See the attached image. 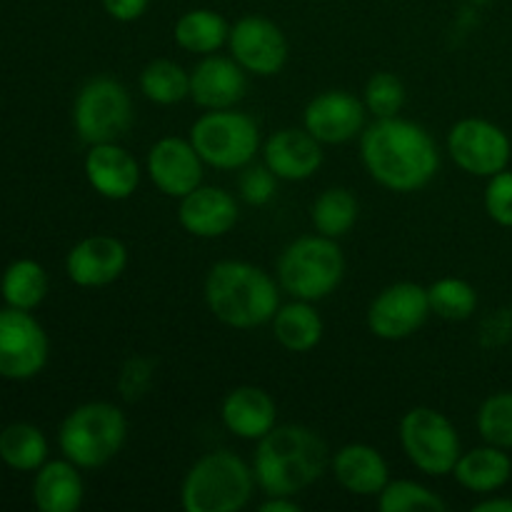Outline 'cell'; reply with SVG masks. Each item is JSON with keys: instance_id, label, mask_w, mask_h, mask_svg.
Instances as JSON below:
<instances>
[{"instance_id": "cell-1", "label": "cell", "mask_w": 512, "mask_h": 512, "mask_svg": "<svg viewBox=\"0 0 512 512\" xmlns=\"http://www.w3.org/2000/svg\"><path fill=\"white\" fill-rule=\"evenodd\" d=\"M360 160L370 178L390 193H418L440 173V148L430 130L395 115L365 125Z\"/></svg>"}, {"instance_id": "cell-2", "label": "cell", "mask_w": 512, "mask_h": 512, "mask_svg": "<svg viewBox=\"0 0 512 512\" xmlns=\"http://www.w3.org/2000/svg\"><path fill=\"white\" fill-rule=\"evenodd\" d=\"M250 465L260 493L298 498L330 468V448L308 425H275L255 443Z\"/></svg>"}, {"instance_id": "cell-3", "label": "cell", "mask_w": 512, "mask_h": 512, "mask_svg": "<svg viewBox=\"0 0 512 512\" xmlns=\"http://www.w3.org/2000/svg\"><path fill=\"white\" fill-rule=\"evenodd\" d=\"M275 275L248 260H218L205 275L203 295L210 315L225 328L253 330L268 325L280 308Z\"/></svg>"}, {"instance_id": "cell-4", "label": "cell", "mask_w": 512, "mask_h": 512, "mask_svg": "<svg viewBox=\"0 0 512 512\" xmlns=\"http://www.w3.org/2000/svg\"><path fill=\"white\" fill-rule=\"evenodd\" d=\"M253 465L233 450H210L200 455L180 485L185 512H240L253 500Z\"/></svg>"}, {"instance_id": "cell-5", "label": "cell", "mask_w": 512, "mask_h": 512, "mask_svg": "<svg viewBox=\"0 0 512 512\" xmlns=\"http://www.w3.org/2000/svg\"><path fill=\"white\" fill-rule=\"evenodd\" d=\"M275 278L283 293L295 300L320 303L340 288L345 255L338 240L320 233L300 235L283 248L275 263Z\"/></svg>"}, {"instance_id": "cell-6", "label": "cell", "mask_w": 512, "mask_h": 512, "mask_svg": "<svg viewBox=\"0 0 512 512\" xmlns=\"http://www.w3.org/2000/svg\"><path fill=\"white\" fill-rule=\"evenodd\" d=\"M128 418L108 400H90L70 410L58 430L63 458L80 470H98L118 458L128 440Z\"/></svg>"}, {"instance_id": "cell-7", "label": "cell", "mask_w": 512, "mask_h": 512, "mask_svg": "<svg viewBox=\"0 0 512 512\" xmlns=\"http://www.w3.org/2000/svg\"><path fill=\"white\" fill-rule=\"evenodd\" d=\"M188 138L203 163L215 170H243L263 148L258 120L238 108L203 110Z\"/></svg>"}, {"instance_id": "cell-8", "label": "cell", "mask_w": 512, "mask_h": 512, "mask_svg": "<svg viewBox=\"0 0 512 512\" xmlns=\"http://www.w3.org/2000/svg\"><path fill=\"white\" fill-rule=\"evenodd\" d=\"M398 440L410 465L430 478L453 475L455 463L463 453V443L453 420L430 405L410 408L400 418Z\"/></svg>"}, {"instance_id": "cell-9", "label": "cell", "mask_w": 512, "mask_h": 512, "mask_svg": "<svg viewBox=\"0 0 512 512\" xmlns=\"http://www.w3.org/2000/svg\"><path fill=\"white\" fill-rule=\"evenodd\" d=\"M135 118L133 98L118 78L95 75L73 100V128L85 145L118 143Z\"/></svg>"}, {"instance_id": "cell-10", "label": "cell", "mask_w": 512, "mask_h": 512, "mask_svg": "<svg viewBox=\"0 0 512 512\" xmlns=\"http://www.w3.org/2000/svg\"><path fill=\"white\" fill-rule=\"evenodd\" d=\"M445 150L465 175L488 180L510 165L512 140L493 120L463 118L448 130Z\"/></svg>"}, {"instance_id": "cell-11", "label": "cell", "mask_w": 512, "mask_h": 512, "mask_svg": "<svg viewBox=\"0 0 512 512\" xmlns=\"http://www.w3.org/2000/svg\"><path fill=\"white\" fill-rule=\"evenodd\" d=\"M433 315L428 300V288L413 280H400L380 290L368 305L365 323L378 340L398 343L408 340Z\"/></svg>"}, {"instance_id": "cell-12", "label": "cell", "mask_w": 512, "mask_h": 512, "mask_svg": "<svg viewBox=\"0 0 512 512\" xmlns=\"http://www.w3.org/2000/svg\"><path fill=\"white\" fill-rule=\"evenodd\" d=\"M228 50L235 63L255 78H273L283 73L290 55L283 28L265 15H243L230 23Z\"/></svg>"}, {"instance_id": "cell-13", "label": "cell", "mask_w": 512, "mask_h": 512, "mask_svg": "<svg viewBox=\"0 0 512 512\" xmlns=\"http://www.w3.org/2000/svg\"><path fill=\"white\" fill-rule=\"evenodd\" d=\"M48 348V335L30 310H0V378H35L48 363Z\"/></svg>"}, {"instance_id": "cell-14", "label": "cell", "mask_w": 512, "mask_h": 512, "mask_svg": "<svg viewBox=\"0 0 512 512\" xmlns=\"http://www.w3.org/2000/svg\"><path fill=\"white\" fill-rule=\"evenodd\" d=\"M145 175L160 193L180 200L190 190L203 185L205 163L190 138L165 135L150 145L145 155Z\"/></svg>"}, {"instance_id": "cell-15", "label": "cell", "mask_w": 512, "mask_h": 512, "mask_svg": "<svg viewBox=\"0 0 512 512\" xmlns=\"http://www.w3.org/2000/svg\"><path fill=\"white\" fill-rule=\"evenodd\" d=\"M363 98L350 90H323L308 100L303 110V128L323 145H345L360 138L365 130Z\"/></svg>"}, {"instance_id": "cell-16", "label": "cell", "mask_w": 512, "mask_h": 512, "mask_svg": "<svg viewBox=\"0 0 512 512\" xmlns=\"http://www.w3.org/2000/svg\"><path fill=\"white\" fill-rule=\"evenodd\" d=\"M128 268V248L120 238L108 233L88 235L70 248L65 273L78 288H105L113 285Z\"/></svg>"}, {"instance_id": "cell-17", "label": "cell", "mask_w": 512, "mask_h": 512, "mask_svg": "<svg viewBox=\"0 0 512 512\" xmlns=\"http://www.w3.org/2000/svg\"><path fill=\"white\" fill-rule=\"evenodd\" d=\"M238 198L218 185H198L178 200V223L193 238L215 240L238 225Z\"/></svg>"}, {"instance_id": "cell-18", "label": "cell", "mask_w": 512, "mask_h": 512, "mask_svg": "<svg viewBox=\"0 0 512 512\" xmlns=\"http://www.w3.org/2000/svg\"><path fill=\"white\" fill-rule=\"evenodd\" d=\"M248 93V73L233 55H203L190 70V100L200 110L238 108Z\"/></svg>"}, {"instance_id": "cell-19", "label": "cell", "mask_w": 512, "mask_h": 512, "mask_svg": "<svg viewBox=\"0 0 512 512\" xmlns=\"http://www.w3.org/2000/svg\"><path fill=\"white\" fill-rule=\"evenodd\" d=\"M85 178L90 188L105 200H128L138 193L140 180H143V168L138 158L118 143H98L88 145L85 153Z\"/></svg>"}, {"instance_id": "cell-20", "label": "cell", "mask_w": 512, "mask_h": 512, "mask_svg": "<svg viewBox=\"0 0 512 512\" xmlns=\"http://www.w3.org/2000/svg\"><path fill=\"white\" fill-rule=\"evenodd\" d=\"M263 163L285 183H303L323 168V143L305 128H280L263 140Z\"/></svg>"}, {"instance_id": "cell-21", "label": "cell", "mask_w": 512, "mask_h": 512, "mask_svg": "<svg viewBox=\"0 0 512 512\" xmlns=\"http://www.w3.org/2000/svg\"><path fill=\"white\" fill-rule=\"evenodd\" d=\"M220 420L230 435L258 443L278 425V403L258 385H238L225 393L220 403Z\"/></svg>"}, {"instance_id": "cell-22", "label": "cell", "mask_w": 512, "mask_h": 512, "mask_svg": "<svg viewBox=\"0 0 512 512\" xmlns=\"http://www.w3.org/2000/svg\"><path fill=\"white\" fill-rule=\"evenodd\" d=\"M335 483L358 498H378L390 480V465L375 445L348 443L330 455Z\"/></svg>"}, {"instance_id": "cell-23", "label": "cell", "mask_w": 512, "mask_h": 512, "mask_svg": "<svg viewBox=\"0 0 512 512\" xmlns=\"http://www.w3.org/2000/svg\"><path fill=\"white\" fill-rule=\"evenodd\" d=\"M453 478L460 488L475 495H490L503 490L512 478L510 450L483 443L463 450L453 468Z\"/></svg>"}, {"instance_id": "cell-24", "label": "cell", "mask_w": 512, "mask_h": 512, "mask_svg": "<svg viewBox=\"0 0 512 512\" xmlns=\"http://www.w3.org/2000/svg\"><path fill=\"white\" fill-rule=\"evenodd\" d=\"M85 483L80 468L63 460H45L35 470L33 503L40 512H75L83 505Z\"/></svg>"}, {"instance_id": "cell-25", "label": "cell", "mask_w": 512, "mask_h": 512, "mask_svg": "<svg viewBox=\"0 0 512 512\" xmlns=\"http://www.w3.org/2000/svg\"><path fill=\"white\" fill-rule=\"evenodd\" d=\"M270 328L275 343L288 353H310L318 348L325 333V323L315 303L295 298L290 303H280L278 313L270 320Z\"/></svg>"}, {"instance_id": "cell-26", "label": "cell", "mask_w": 512, "mask_h": 512, "mask_svg": "<svg viewBox=\"0 0 512 512\" xmlns=\"http://www.w3.org/2000/svg\"><path fill=\"white\" fill-rule=\"evenodd\" d=\"M228 35L230 23L213 8L185 10L173 25L175 45L198 58L218 53L223 45H228Z\"/></svg>"}, {"instance_id": "cell-27", "label": "cell", "mask_w": 512, "mask_h": 512, "mask_svg": "<svg viewBox=\"0 0 512 512\" xmlns=\"http://www.w3.org/2000/svg\"><path fill=\"white\" fill-rule=\"evenodd\" d=\"M360 218V203L353 190L348 188H325L310 205V223L315 233L325 238L340 240L355 228Z\"/></svg>"}, {"instance_id": "cell-28", "label": "cell", "mask_w": 512, "mask_h": 512, "mask_svg": "<svg viewBox=\"0 0 512 512\" xmlns=\"http://www.w3.org/2000/svg\"><path fill=\"white\" fill-rule=\"evenodd\" d=\"M140 93L153 105H178L190 98V70L170 58H155L140 70Z\"/></svg>"}, {"instance_id": "cell-29", "label": "cell", "mask_w": 512, "mask_h": 512, "mask_svg": "<svg viewBox=\"0 0 512 512\" xmlns=\"http://www.w3.org/2000/svg\"><path fill=\"white\" fill-rule=\"evenodd\" d=\"M0 295L8 308L35 310L48 295V273L38 260L20 258L5 268Z\"/></svg>"}, {"instance_id": "cell-30", "label": "cell", "mask_w": 512, "mask_h": 512, "mask_svg": "<svg viewBox=\"0 0 512 512\" xmlns=\"http://www.w3.org/2000/svg\"><path fill=\"white\" fill-rule=\"evenodd\" d=\"M0 460L18 473H35L48 460V440L30 423H13L0 433Z\"/></svg>"}, {"instance_id": "cell-31", "label": "cell", "mask_w": 512, "mask_h": 512, "mask_svg": "<svg viewBox=\"0 0 512 512\" xmlns=\"http://www.w3.org/2000/svg\"><path fill=\"white\" fill-rule=\"evenodd\" d=\"M428 300L433 315L448 320V323L470 320L480 303L478 290L458 275H445V278H438L433 285H428Z\"/></svg>"}, {"instance_id": "cell-32", "label": "cell", "mask_w": 512, "mask_h": 512, "mask_svg": "<svg viewBox=\"0 0 512 512\" xmlns=\"http://www.w3.org/2000/svg\"><path fill=\"white\" fill-rule=\"evenodd\" d=\"M380 512H445L448 503L428 485L410 478L388 480L378 498Z\"/></svg>"}, {"instance_id": "cell-33", "label": "cell", "mask_w": 512, "mask_h": 512, "mask_svg": "<svg viewBox=\"0 0 512 512\" xmlns=\"http://www.w3.org/2000/svg\"><path fill=\"white\" fill-rule=\"evenodd\" d=\"M475 428L483 443L512 450V390H500L480 403Z\"/></svg>"}, {"instance_id": "cell-34", "label": "cell", "mask_w": 512, "mask_h": 512, "mask_svg": "<svg viewBox=\"0 0 512 512\" xmlns=\"http://www.w3.org/2000/svg\"><path fill=\"white\" fill-rule=\"evenodd\" d=\"M405 98H408V93H405L403 80L395 73H390V70L373 73L363 88L365 110H368V115H373L375 120L395 118V115L403 113Z\"/></svg>"}, {"instance_id": "cell-35", "label": "cell", "mask_w": 512, "mask_h": 512, "mask_svg": "<svg viewBox=\"0 0 512 512\" xmlns=\"http://www.w3.org/2000/svg\"><path fill=\"white\" fill-rule=\"evenodd\" d=\"M278 183V175L268 165L250 163L240 170L238 195L243 203L253 205V208H263V205L273 203V198L278 195Z\"/></svg>"}, {"instance_id": "cell-36", "label": "cell", "mask_w": 512, "mask_h": 512, "mask_svg": "<svg viewBox=\"0 0 512 512\" xmlns=\"http://www.w3.org/2000/svg\"><path fill=\"white\" fill-rule=\"evenodd\" d=\"M483 205L488 218L500 228H512V170L505 168L488 178Z\"/></svg>"}, {"instance_id": "cell-37", "label": "cell", "mask_w": 512, "mask_h": 512, "mask_svg": "<svg viewBox=\"0 0 512 512\" xmlns=\"http://www.w3.org/2000/svg\"><path fill=\"white\" fill-rule=\"evenodd\" d=\"M100 3L115 23H135L145 15L150 0H100Z\"/></svg>"}, {"instance_id": "cell-38", "label": "cell", "mask_w": 512, "mask_h": 512, "mask_svg": "<svg viewBox=\"0 0 512 512\" xmlns=\"http://www.w3.org/2000/svg\"><path fill=\"white\" fill-rule=\"evenodd\" d=\"M260 512H300L298 498L293 495H265L258 505Z\"/></svg>"}, {"instance_id": "cell-39", "label": "cell", "mask_w": 512, "mask_h": 512, "mask_svg": "<svg viewBox=\"0 0 512 512\" xmlns=\"http://www.w3.org/2000/svg\"><path fill=\"white\" fill-rule=\"evenodd\" d=\"M473 512H512V498L500 495V490L498 493L483 495V500L473 505Z\"/></svg>"}]
</instances>
